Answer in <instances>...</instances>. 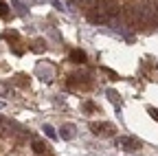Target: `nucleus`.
Listing matches in <instances>:
<instances>
[{
	"label": "nucleus",
	"mask_w": 158,
	"mask_h": 156,
	"mask_svg": "<svg viewBox=\"0 0 158 156\" xmlns=\"http://www.w3.org/2000/svg\"><path fill=\"white\" fill-rule=\"evenodd\" d=\"M114 145H116L118 150H123V152H130V154L143 147V143L138 141V139H134V136H116V139H114Z\"/></svg>",
	"instance_id": "obj_1"
},
{
	"label": "nucleus",
	"mask_w": 158,
	"mask_h": 156,
	"mask_svg": "<svg viewBox=\"0 0 158 156\" xmlns=\"http://www.w3.org/2000/svg\"><path fill=\"white\" fill-rule=\"evenodd\" d=\"M90 130H92V134H101V136H114L118 130H116V125L114 123H110V121H99V123H90Z\"/></svg>",
	"instance_id": "obj_2"
},
{
	"label": "nucleus",
	"mask_w": 158,
	"mask_h": 156,
	"mask_svg": "<svg viewBox=\"0 0 158 156\" xmlns=\"http://www.w3.org/2000/svg\"><path fill=\"white\" fill-rule=\"evenodd\" d=\"M88 20L90 22H94V24H103V22H108L110 18H108V13H106V9L103 7H99L97 2L88 9Z\"/></svg>",
	"instance_id": "obj_3"
},
{
	"label": "nucleus",
	"mask_w": 158,
	"mask_h": 156,
	"mask_svg": "<svg viewBox=\"0 0 158 156\" xmlns=\"http://www.w3.org/2000/svg\"><path fill=\"white\" fill-rule=\"evenodd\" d=\"M123 20H125V24H127V27H136V24H141V9L134 7V5L125 7V9H123Z\"/></svg>",
	"instance_id": "obj_4"
},
{
	"label": "nucleus",
	"mask_w": 158,
	"mask_h": 156,
	"mask_svg": "<svg viewBox=\"0 0 158 156\" xmlns=\"http://www.w3.org/2000/svg\"><path fill=\"white\" fill-rule=\"evenodd\" d=\"M99 7H103L108 18H118L121 15V7H118V0H97Z\"/></svg>",
	"instance_id": "obj_5"
},
{
	"label": "nucleus",
	"mask_w": 158,
	"mask_h": 156,
	"mask_svg": "<svg viewBox=\"0 0 158 156\" xmlns=\"http://www.w3.org/2000/svg\"><path fill=\"white\" fill-rule=\"evenodd\" d=\"M35 75H37L42 82H53V77H55V68H53V66H44V64H37Z\"/></svg>",
	"instance_id": "obj_6"
},
{
	"label": "nucleus",
	"mask_w": 158,
	"mask_h": 156,
	"mask_svg": "<svg viewBox=\"0 0 158 156\" xmlns=\"http://www.w3.org/2000/svg\"><path fill=\"white\" fill-rule=\"evenodd\" d=\"M75 132H77L75 123H64L62 128H59V136H62L64 141H70V139H75Z\"/></svg>",
	"instance_id": "obj_7"
},
{
	"label": "nucleus",
	"mask_w": 158,
	"mask_h": 156,
	"mask_svg": "<svg viewBox=\"0 0 158 156\" xmlns=\"http://www.w3.org/2000/svg\"><path fill=\"white\" fill-rule=\"evenodd\" d=\"M33 152L37 154V156H46L48 154V147H46V143H42V141H33Z\"/></svg>",
	"instance_id": "obj_8"
},
{
	"label": "nucleus",
	"mask_w": 158,
	"mask_h": 156,
	"mask_svg": "<svg viewBox=\"0 0 158 156\" xmlns=\"http://www.w3.org/2000/svg\"><path fill=\"white\" fill-rule=\"evenodd\" d=\"M70 60H73L75 64H84V62H86V53L79 51V48H75V51L70 53Z\"/></svg>",
	"instance_id": "obj_9"
},
{
	"label": "nucleus",
	"mask_w": 158,
	"mask_h": 156,
	"mask_svg": "<svg viewBox=\"0 0 158 156\" xmlns=\"http://www.w3.org/2000/svg\"><path fill=\"white\" fill-rule=\"evenodd\" d=\"M11 7L15 9V13H18V15H27V7L20 2V0H11Z\"/></svg>",
	"instance_id": "obj_10"
},
{
	"label": "nucleus",
	"mask_w": 158,
	"mask_h": 156,
	"mask_svg": "<svg viewBox=\"0 0 158 156\" xmlns=\"http://www.w3.org/2000/svg\"><path fill=\"white\" fill-rule=\"evenodd\" d=\"M108 99H110L116 108H121V97H118V92H116V90H108Z\"/></svg>",
	"instance_id": "obj_11"
},
{
	"label": "nucleus",
	"mask_w": 158,
	"mask_h": 156,
	"mask_svg": "<svg viewBox=\"0 0 158 156\" xmlns=\"http://www.w3.org/2000/svg\"><path fill=\"white\" fill-rule=\"evenodd\" d=\"M44 134L48 136L51 141H55V139H57V132H55V128H53V125H48V123L44 125Z\"/></svg>",
	"instance_id": "obj_12"
},
{
	"label": "nucleus",
	"mask_w": 158,
	"mask_h": 156,
	"mask_svg": "<svg viewBox=\"0 0 158 156\" xmlns=\"http://www.w3.org/2000/svg\"><path fill=\"white\" fill-rule=\"evenodd\" d=\"M75 2H77L79 7H81V9H90V7L97 2V0H75Z\"/></svg>",
	"instance_id": "obj_13"
},
{
	"label": "nucleus",
	"mask_w": 158,
	"mask_h": 156,
	"mask_svg": "<svg viewBox=\"0 0 158 156\" xmlns=\"http://www.w3.org/2000/svg\"><path fill=\"white\" fill-rule=\"evenodd\" d=\"M7 15H9V5L0 0V18H7Z\"/></svg>",
	"instance_id": "obj_14"
},
{
	"label": "nucleus",
	"mask_w": 158,
	"mask_h": 156,
	"mask_svg": "<svg viewBox=\"0 0 158 156\" xmlns=\"http://www.w3.org/2000/svg\"><path fill=\"white\" fill-rule=\"evenodd\" d=\"M31 48H33L35 53H42V51H44V42H42V40H37V42H35Z\"/></svg>",
	"instance_id": "obj_15"
},
{
	"label": "nucleus",
	"mask_w": 158,
	"mask_h": 156,
	"mask_svg": "<svg viewBox=\"0 0 158 156\" xmlns=\"http://www.w3.org/2000/svg\"><path fill=\"white\" fill-rule=\"evenodd\" d=\"M5 37H7L9 42H18V37H20V35H18L15 31H9V33H5Z\"/></svg>",
	"instance_id": "obj_16"
},
{
	"label": "nucleus",
	"mask_w": 158,
	"mask_h": 156,
	"mask_svg": "<svg viewBox=\"0 0 158 156\" xmlns=\"http://www.w3.org/2000/svg\"><path fill=\"white\" fill-rule=\"evenodd\" d=\"M84 110H86V112H94V110H97V106H94L92 101H86V103H84Z\"/></svg>",
	"instance_id": "obj_17"
},
{
	"label": "nucleus",
	"mask_w": 158,
	"mask_h": 156,
	"mask_svg": "<svg viewBox=\"0 0 158 156\" xmlns=\"http://www.w3.org/2000/svg\"><path fill=\"white\" fill-rule=\"evenodd\" d=\"M9 92V84H5V82H0V97H5Z\"/></svg>",
	"instance_id": "obj_18"
},
{
	"label": "nucleus",
	"mask_w": 158,
	"mask_h": 156,
	"mask_svg": "<svg viewBox=\"0 0 158 156\" xmlns=\"http://www.w3.org/2000/svg\"><path fill=\"white\" fill-rule=\"evenodd\" d=\"M103 73H106L108 77H112V79H118V75H116V73H112L110 68H103Z\"/></svg>",
	"instance_id": "obj_19"
},
{
	"label": "nucleus",
	"mask_w": 158,
	"mask_h": 156,
	"mask_svg": "<svg viewBox=\"0 0 158 156\" xmlns=\"http://www.w3.org/2000/svg\"><path fill=\"white\" fill-rule=\"evenodd\" d=\"M149 114H152V116H154V119L158 121V108H149Z\"/></svg>",
	"instance_id": "obj_20"
},
{
	"label": "nucleus",
	"mask_w": 158,
	"mask_h": 156,
	"mask_svg": "<svg viewBox=\"0 0 158 156\" xmlns=\"http://www.w3.org/2000/svg\"><path fill=\"white\" fill-rule=\"evenodd\" d=\"M31 2H42V0H31Z\"/></svg>",
	"instance_id": "obj_21"
},
{
	"label": "nucleus",
	"mask_w": 158,
	"mask_h": 156,
	"mask_svg": "<svg viewBox=\"0 0 158 156\" xmlns=\"http://www.w3.org/2000/svg\"><path fill=\"white\" fill-rule=\"evenodd\" d=\"M46 156H48V154H46Z\"/></svg>",
	"instance_id": "obj_22"
}]
</instances>
